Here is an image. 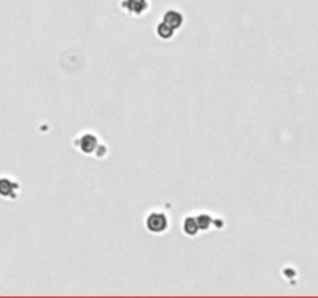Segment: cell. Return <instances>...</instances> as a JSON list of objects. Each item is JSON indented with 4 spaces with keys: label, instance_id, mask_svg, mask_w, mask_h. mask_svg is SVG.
Listing matches in <instances>:
<instances>
[{
    "label": "cell",
    "instance_id": "obj_2",
    "mask_svg": "<svg viewBox=\"0 0 318 298\" xmlns=\"http://www.w3.org/2000/svg\"><path fill=\"white\" fill-rule=\"evenodd\" d=\"M121 6L129 14H143V11L148 9V0H123Z\"/></svg>",
    "mask_w": 318,
    "mask_h": 298
},
{
    "label": "cell",
    "instance_id": "obj_6",
    "mask_svg": "<svg viewBox=\"0 0 318 298\" xmlns=\"http://www.w3.org/2000/svg\"><path fill=\"white\" fill-rule=\"evenodd\" d=\"M157 34L161 39H169L174 34V28H171L169 25L164 24V22H161V24H159V27H157Z\"/></svg>",
    "mask_w": 318,
    "mask_h": 298
},
{
    "label": "cell",
    "instance_id": "obj_7",
    "mask_svg": "<svg viewBox=\"0 0 318 298\" xmlns=\"http://www.w3.org/2000/svg\"><path fill=\"white\" fill-rule=\"evenodd\" d=\"M196 222H197L199 228H202V230H205V228H208V227H210L211 219H210V217H208L207 214H200V216H197V217H196Z\"/></svg>",
    "mask_w": 318,
    "mask_h": 298
},
{
    "label": "cell",
    "instance_id": "obj_3",
    "mask_svg": "<svg viewBox=\"0 0 318 298\" xmlns=\"http://www.w3.org/2000/svg\"><path fill=\"white\" fill-rule=\"evenodd\" d=\"M163 22L166 25H169L171 28H179L180 25H182V22H183V17H182V14L179 13V11H175V9H169V11H166L164 13V16H163Z\"/></svg>",
    "mask_w": 318,
    "mask_h": 298
},
{
    "label": "cell",
    "instance_id": "obj_5",
    "mask_svg": "<svg viewBox=\"0 0 318 298\" xmlns=\"http://www.w3.org/2000/svg\"><path fill=\"white\" fill-rule=\"evenodd\" d=\"M183 230H185L186 235H190V236H193V235L197 233L199 225L196 222V217H186L185 222H183Z\"/></svg>",
    "mask_w": 318,
    "mask_h": 298
},
{
    "label": "cell",
    "instance_id": "obj_1",
    "mask_svg": "<svg viewBox=\"0 0 318 298\" xmlns=\"http://www.w3.org/2000/svg\"><path fill=\"white\" fill-rule=\"evenodd\" d=\"M146 227L148 230L152 233H161L166 230L168 227V219L163 213H152L148 216L146 219Z\"/></svg>",
    "mask_w": 318,
    "mask_h": 298
},
{
    "label": "cell",
    "instance_id": "obj_4",
    "mask_svg": "<svg viewBox=\"0 0 318 298\" xmlns=\"http://www.w3.org/2000/svg\"><path fill=\"white\" fill-rule=\"evenodd\" d=\"M79 142H81V151L82 152H92L93 149H95V146H97V139L93 135H90V134H86V135H82L81 139H79Z\"/></svg>",
    "mask_w": 318,
    "mask_h": 298
}]
</instances>
